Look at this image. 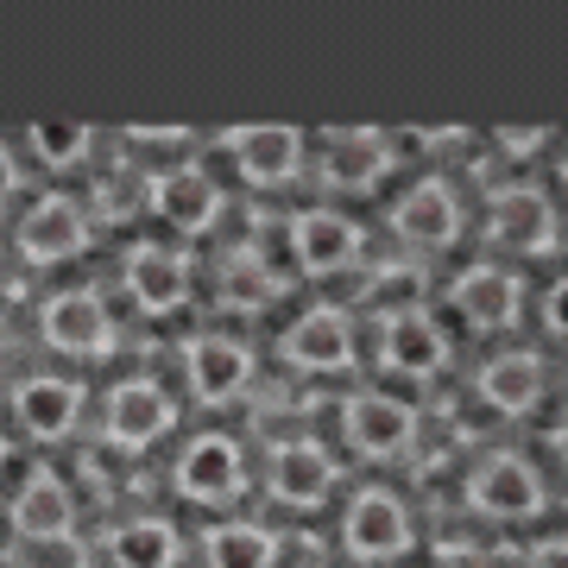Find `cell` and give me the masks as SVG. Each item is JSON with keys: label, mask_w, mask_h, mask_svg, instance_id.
Wrapping results in <instances>:
<instances>
[{"label": "cell", "mask_w": 568, "mask_h": 568, "mask_svg": "<svg viewBox=\"0 0 568 568\" xmlns=\"http://www.w3.org/2000/svg\"><path fill=\"white\" fill-rule=\"evenodd\" d=\"M467 506L487 511V518H530V511L544 506V487H537L530 462H518V455H493V462L474 467V480H467Z\"/></svg>", "instance_id": "6da1fadb"}, {"label": "cell", "mask_w": 568, "mask_h": 568, "mask_svg": "<svg viewBox=\"0 0 568 568\" xmlns=\"http://www.w3.org/2000/svg\"><path fill=\"white\" fill-rule=\"evenodd\" d=\"M342 537H347V549H354V556H366V562H386V556H398V549L410 544V518H405V506H398L392 493H361V499L347 506Z\"/></svg>", "instance_id": "7a4b0ae2"}, {"label": "cell", "mask_w": 568, "mask_h": 568, "mask_svg": "<svg viewBox=\"0 0 568 568\" xmlns=\"http://www.w3.org/2000/svg\"><path fill=\"white\" fill-rule=\"evenodd\" d=\"M241 448L227 443V436H203V443L183 448L178 462V487L190 493V499H203V506H222V499H234L241 493Z\"/></svg>", "instance_id": "3957f363"}, {"label": "cell", "mask_w": 568, "mask_h": 568, "mask_svg": "<svg viewBox=\"0 0 568 568\" xmlns=\"http://www.w3.org/2000/svg\"><path fill=\"white\" fill-rule=\"evenodd\" d=\"M227 152H234L246 183H284L304 164V140L291 126H234L227 133Z\"/></svg>", "instance_id": "277c9868"}, {"label": "cell", "mask_w": 568, "mask_h": 568, "mask_svg": "<svg viewBox=\"0 0 568 568\" xmlns=\"http://www.w3.org/2000/svg\"><path fill=\"white\" fill-rule=\"evenodd\" d=\"M44 342L63 347V354H102V347L114 342L102 297H89V291H63V297H51V304H44Z\"/></svg>", "instance_id": "5b68a950"}, {"label": "cell", "mask_w": 568, "mask_h": 568, "mask_svg": "<svg viewBox=\"0 0 568 568\" xmlns=\"http://www.w3.org/2000/svg\"><path fill=\"white\" fill-rule=\"evenodd\" d=\"M379 347H386V366H392V373H410V379H429V373H443V361H448L443 328L424 323L417 310H398V316H386V328H379Z\"/></svg>", "instance_id": "8992f818"}, {"label": "cell", "mask_w": 568, "mask_h": 568, "mask_svg": "<svg viewBox=\"0 0 568 568\" xmlns=\"http://www.w3.org/2000/svg\"><path fill=\"white\" fill-rule=\"evenodd\" d=\"M347 436H354V448L361 455H373V462H386V455H405L410 436H417V417H410L398 398H354L347 405Z\"/></svg>", "instance_id": "52a82bcc"}, {"label": "cell", "mask_w": 568, "mask_h": 568, "mask_svg": "<svg viewBox=\"0 0 568 568\" xmlns=\"http://www.w3.org/2000/svg\"><path fill=\"white\" fill-rule=\"evenodd\" d=\"M164 424H171V405H164V392L152 386V379L114 386V398H108V443L145 448L152 436H164Z\"/></svg>", "instance_id": "ba28073f"}, {"label": "cell", "mask_w": 568, "mask_h": 568, "mask_svg": "<svg viewBox=\"0 0 568 568\" xmlns=\"http://www.w3.org/2000/svg\"><path fill=\"white\" fill-rule=\"evenodd\" d=\"M291 253H297V265L304 272H342L354 253H361V234H354V222H342V215H328V209H310V215H297V227H291Z\"/></svg>", "instance_id": "9c48e42d"}, {"label": "cell", "mask_w": 568, "mask_h": 568, "mask_svg": "<svg viewBox=\"0 0 568 568\" xmlns=\"http://www.w3.org/2000/svg\"><path fill=\"white\" fill-rule=\"evenodd\" d=\"M82 246H89V222H82L70 203H39V209L20 222V253H26L32 265L77 260Z\"/></svg>", "instance_id": "30bf717a"}, {"label": "cell", "mask_w": 568, "mask_h": 568, "mask_svg": "<svg viewBox=\"0 0 568 568\" xmlns=\"http://www.w3.org/2000/svg\"><path fill=\"white\" fill-rule=\"evenodd\" d=\"M253 379V354L241 342H222V335H203V342L190 347V386L203 405H222L234 392Z\"/></svg>", "instance_id": "8fae6325"}, {"label": "cell", "mask_w": 568, "mask_h": 568, "mask_svg": "<svg viewBox=\"0 0 568 568\" xmlns=\"http://www.w3.org/2000/svg\"><path fill=\"white\" fill-rule=\"evenodd\" d=\"M347 323L335 316V310H310L304 323L284 328V361L304 366V373H335V366H347Z\"/></svg>", "instance_id": "7c38bea8"}, {"label": "cell", "mask_w": 568, "mask_h": 568, "mask_svg": "<svg viewBox=\"0 0 568 568\" xmlns=\"http://www.w3.org/2000/svg\"><path fill=\"white\" fill-rule=\"evenodd\" d=\"M328 487H335V467H328L323 448L284 443L278 455H272V493H278L284 506H323Z\"/></svg>", "instance_id": "4fadbf2b"}, {"label": "cell", "mask_w": 568, "mask_h": 568, "mask_svg": "<svg viewBox=\"0 0 568 568\" xmlns=\"http://www.w3.org/2000/svg\"><path fill=\"white\" fill-rule=\"evenodd\" d=\"M126 284H133V297H140L152 316H171V310L190 297V272H183V260L164 253V246H140V253L126 260Z\"/></svg>", "instance_id": "5bb4252c"}, {"label": "cell", "mask_w": 568, "mask_h": 568, "mask_svg": "<svg viewBox=\"0 0 568 568\" xmlns=\"http://www.w3.org/2000/svg\"><path fill=\"white\" fill-rule=\"evenodd\" d=\"M392 227L417 246H448L462 215H455V196H448L443 183H417V190H405V203L392 209Z\"/></svg>", "instance_id": "9a60e30c"}, {"label": "cell", "mask_w": 568, "mask_h": 568, "mask_svg": "<svg viewBox=\"0 0 568 568\" xmlns=\"http://www.w3.org/2000/svg\"><path fill=\"white\" fill-rule=\"evenodd\" d=\"M455 310H462L467 323H480V328L518 323V278L499 272V265H474V272L455 284Z\"/></svg>", "instance_id": "2e32d148"}, {"label": "cell", "mask_w": 568, "mask_h": 568, "mask_svg": "<svg viewBox=\"0 0 568 568\" xmlns=\"http://www.w3.org/2000/svg\"><path fill=\"white\" fill-rule=\"evenodd\" d=\"M480 398L506 417H525L537 398H544V361L530 354H499V361L480 366Z\"/></svg>", "instance_id": "e0dca14e"}, {"label": "cell", "mask_w": 568, "mask_h": 568, "mask_svg": "<svg viewBox=\"0 0 568 568\" xmlns=\"http://www.w3.org/2000/svg\"><path fill=\"white\" fill-rule=\"evenodd\" d=\"M392 164V145L373 133V126H361V133H335L328 140V159H323V178L342 183V190H366V183H379Z\"/></svg>", "instance_id": "ac0fdd59"}, {"label": "cell", "mask_w": 568, "mask_h": 568, "mask_svg": "<svg viewBox=\"0 0 568 568\" xmlns=\"http://www.w3.org/2000/svg\"><path fill=\"white\" fill-rule=\"evenodd\" d=\"M556 215H549L544 190H499L493 196V241L506 246H549Z\"/></svg>", "instance_id": "d6986e66"}, {"label": "cell", "mask_w": 568, "mask_h": 568, "mask_svg": "<svg viewBox=\"0 0 568 568\" xmlns=\"http://www.w3.org/2000/svg\"><path fill=\"white\" fill-rule=\"evenodd\" d=\"M77 405H82V392L70 386V379H26V386L13 392V417H20L32 436H63V429L77 424Z\"/></svg>", "instance_id": "ffe728a7"}, {"label": "cell", "mask_w": 568, "mask_h": 568, "mask_svg": "<svg viewBox=\"0 0 568 568\" xmlns=\"http://www.w3.org/2000/svg\"><path fill=\"white\" fill-rule=\"evenodd\" d=\"M152 209L178 227H209L215 209H222V196H215V183H209L203 171H171V178H159V190H152Z\"/></svg>", "instance_id": "44dd1931"}, {"label": "cell", "mask_w": 568, "mask_h": 568, "mask_svg": "<svg viewBox=\"0 0 568 568\" xmlns=\"http://www.w3.org/2000/svg\"><path fill=\"white\" fill-rule=\"evenodd\" d=\"M13 525H20L32 544L70 537V493H63L51 474H32V480L20 487V499H13Z\"/></svg>", "instance_id": "7402d4cb"}, {"label": "cell", "mask_w": 568, "mask_h": 568, "mask_svg": "<svg viewBox=\"0 0 568 568\" xmlns=\"http://www.w3.org/2000/svg\"><path fill=\"white\" fill-rule=\"evenodd\" d=\"M114 568H178V530L164 518H140V525L114 530Z\"/></svg>", "instance_id": "603a6c76"}, {"label": "cell", "mask_w": 568, "mask_h": 568, "mask_svg": "<svg viewBox=\"0 0 568 568\" xmlns=\"http://www.w3.org/2000/svg\"><path fill=\"white\" fill-rule=\"evenodd\" d=\"M272 530L260 525H222L209 537V568H272Z\"/></svg>", "instance_id": "cb8c5ba5"}, {"label": "cell", "mask_w": 568, "mask_h": 568, "mask_svg": "<svg viewBox=\"0 0 568 568\" xmlns=\"http://www.w3.org/2000/svg\"><path fill=\"white\" fill-rule=\"evenodd\" d=\"M278 297V278L265 272L260 260H227L222 265V304L227 310H260Z\"/></svg>", "instance_id": "d4e9b609"}, {"label": "cell", "mask_w": 568, "mask_h": 568, "mask_svg": "<svg viewBox=\"0 0 568 568\" xmlns=\"http://www.w3.org/2000/svg\"><path fill=\"white\" fill-rule=\"evenodd\" d=\"M32 152H39L44 164H82V152H89V126L77 121H39L32 126Z\"/></svg>", "instance_id": "484cf974"}, {"label": "cell", "mask_w": 568, "mask_h": 568, "mask_svg": "<svg viewBox=\"0 0 568 568\" xmlns=\"http://www.w3.org/2000/svg\"><path fill=\"white\" fill-rule=\"evenodd\" d=\"M417 291H424V272H417V265H392V272H379V284H373V297H379V304H392L386 316L410 310V304H417Z\"/></svg>", "instance_id": "4316f807"}, {"label": "cell", "mask_w": 568, "mask_h": 568, "mask_svg": "<svg viewBox=\"0 0 568 568\" xmlns=\"http://www.w3.org/2000/svg\"><path fill=\"white\" fill-rule=\"evenodd\" d=\"M26 568H82V544L77 537H44V544L26 556Z\"/></svg>", "instance_id": "83f0119b"}, {"label": "cell", "mask_w": 568, "mask_h": 568, "mask_svg": "<svg viewBox=\"0 0 568 568\" xmlns=\"http://www.w3.org/2000/svg\"><path fill=\"white\" fill-rule=\"evenodd\" d=\"M530 568H568V544H562V537H549V544L530 556Z\"/></svg>", "instance_id": "f1b7e54d"}, {"label": "cell", "mask_w": 568, "mask_h": 568, "mask_svg": "<svg viewBox=\"0 0 568 568\" xmlns=\"http://www.w3.org/2000/svg\"><path fill=\"white\" fill-rule=\"evenodd\" d=\"M462 568H525V562H518L511 549H493V556H467Z\"/></svg>", "instance_id": "f546056e"}, {"label": "cell", "mask_w": 568, "mask_h": 568, "mask_svg": "<svg viewBox=\"0 0 568 568\" xmlns=\"http://www.w3.org/2000/svg\"><path fill=\"white\" fill-rule=\"evenodd\" d=\"M544 310H549V328L562 335V310H568V284H562V278H556V291H549V304H544Z\"/></svg>", "instance_id": "4dcf8cb0"}, {"label": "cell", "mask_w": 568, "mask_h": 568, "mask_svg": "<svg viewBox=\"0 0 568 568\" xmlns=\"http://www.w3.org/2000/svg\"><path fill=\"white\" fill-rule=\"evenodd\" d=\"M7 196H13V159L0 152V203H7Z\"/></svg>", "instance_id": "1f68e13d"}, {"label": "cell", "mask_w": 568, "mask_h": 568, "mask_svg": "<svg viewBox=\"0 0 568 568\" xmlns=\"http://www.w3.org/2000/svg\"><path fill=\"white\" fill-rule=\"evenodd\" d=\"M0 462H7V448H0Z\"/></svg>", "instance_id": "d6a6232c"}]
</instances>
